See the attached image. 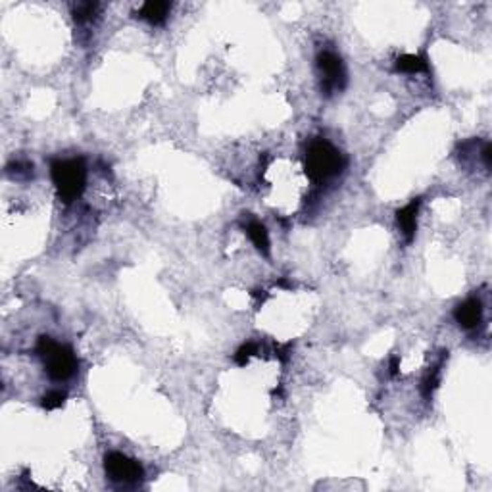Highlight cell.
<instances>
[{"instance_id":"cell-1","label":"cell","mask_w":492,"mask_h":492,"mask_svg":"<svg viewBox=\"0 0 492 492\" xmlns=\"http://www.w3.org/2000/svg\"><path fill=\"white\" fill-rule=\"evenodd\" d=\"M306 174L313 183H325L347 169V156L325 138H313L306 146Z\"/></svg>"},{"instance_id":"cell-2","label":"cell","mask_w":492,"mask_h":492,"mask_svg":"<svg viewBox=\"0 0 492 492\" xmlns=\"http://www.w3.org/2000/svg\"><path fill=\"white\" fill-rule=\"evenodd\" d=\"M51 177L58 198L64 204H72L77 200L85 185H87V166L83 158L72 160H52L51 162Z\"/></svg>"},{"instance_id":"cell-3","label":"cell","mask_w":492,"mask_h":492,"mask_svg":"<svg viewBox=\"0 0 492 492\" xmlns=\"http://www.w3.org/2000/svg\"><path fill=\"white\" fill-rule=\"evenodd\" d=\"M37 354L41 356L44 369L52 381H67L77 371V356L67 344H60L51 337H41L37 342Z\"/></svg>"},{"instance_id":"cell-4","label":"cell","mask_w":492,"mask_h":492,"mask_svg":"<svg viewBox=\"0 0 492 492\" xmlns=\"http://www.w3.org/2000/svg\"><path fill=\"white\" fill-rule=\"evenodd\" d=\"M318 70L321 75V91L325 96L340 93L347 87V67L342 58L331 48H325L318 54Z\"/></svg>"},{"instance_id":"cell-5","label":"cell","mask_w":492,"mask_h":492,"mask_svg":"<svg viewBox=\"0 0 492 492\" xmlns=\"http://www.w3.org/2000/svg\"><path fill=\"white\" fill-rule=\"evenodd\" d=\"M104 471L106 477L117 485H138L145 477L143 465L122 452H108L104 456Z\"/></svg>"},{"instance_id":"cell-6","label":"cell","mask_w":492,"mask_h":492,"mask_svg":"<svg viewBox=\"0 0 492 492\" xmlns=\"http://www.w3.org/2000/svg\"><path fill=\"white\" fill-rule=\"evenodd\" d=\"M421 208V198H413L410 202L406 204L404 208H400L396 212V224H399V229L402 233L404 240L410 245L415 239V233H417V214H420Z\"/></svg>"},{"instance_id":"cell-7","label":"cell","mask_w":492,"mask_h":492,"mask_svg":"<svg viewBox=\"0 0 492 492\" xmlns=\"http://www.w3.org/2000/svg\"><path fill=\"white\" fill-rule=\"evenodd\" d=\"M454 318L463 329H475L483 323V304L479 298H467L465 302L456 306Z\"/></svg>"},{"instance_id":"cell-8","label":"cell","mask_w":492,"mask_h":492,"mask_svg":"<svg viewBox=\"0 0 492 492\" xmlns=\"http://www.w3.org/2000/svg\"><path fill=\"white\" fill-rule=\"evenodd\" d=\"M446 358H448V352H442V356L436 360V363L431 365V368L425 371L423 379H421V394H423V399L425 400L433 399L434 391L439 389L442 377V365H444V360H446Z\"/></svg>"},{"instance_id":"cell-9","label":"cell","mask_w":492,"mask_h":492,"mask_svg":"<svg viewBox=\"0 0 492 492\" xmlns=\"http://www.w3.org/2000/svg\"><path fill=\"white\" fill-rule=\"evenodd\" d=\"M245 229L248 233V237L252 240V245L256 246V250L261 254V256H269V233L266 229V225L254 219V217H248V221L245 224Z\"/></svg>"},{"instance_id":"cell-10","label":"cell","mask_w":492,"mask_h":492,"mask_svg":"<svg viewBox=\"0 0 492 492\" xmlns=\"http://www.w3.org/2000/svg\"><path fill=\"white\" fill-rule=\"evenodd\" d=\"M169 12H171V4L162 2V0H150L138 8V15L153 25H162L167 20Z\"/></svg>"},{"instance_id":"cell-11","label":"cell","mask_w":492,"mask_h":492,"mask_svg":"<svg viewBox=\"0 0 492 492\" xmlns=\"http://www.w3.org/2000/svg\"><path fill=\"white\" fill-rule=\"evenodd\" d=\"M394 70L402 73H423L429 72V62L421 54H402L394 62Z\"/></svg>"},{"instance_id":"cell-12","label":"cell","mask_w":492,"mask_h":492,"mask_svg":"<svg viewBox=\"0 0 492 492\" xmlns=\"http://www.w3.org/2000/svg\"><path fill=\"white\" fill-rule=\"evenodd\" d=\"M98 10H101V4L98 2H79L75 4L72 10L73 20L79 23V25H85V23H91L98 15Z\"/></svg>"},{"instance_id":"cell-13","label":"cell","mask_w":492,"mask_h":492,"mask_svg":"<svg viewBox=\"0 0 492 492\" xmlns=\"http://www.w3.org/2000/svg\"><path fill=\"white\" fill-rule=\"evenodd\" d=\"M65 400H67V392L54 389V391H48L44 394L43 400H41V406H43L44 410L52 412V410H60L65 404Z\"/></svg>"},{"instance_id":"cell-14","label":"cell","mask_w":492,"mask_h":492,"mask_svg":"<svg viewBox=\"0 0 492 492\" xmlns=\"http://www.w3.org/2000/svg\"><path fill=\"white\" fill-rule=\"evenodd\" d=\"M8 174L12 175L14 179H22V177L30 179L33 175V164H30V162H12L8 166Z\"/></svg>"},{"instance_id":"cell-15","label":"cell","mask_w":492,"mask_h":492,"mask_svg":"<svg viewBox=\"0 0 492 492\" xmlns=\"http://www.w3.org/2000/svg\"><path fill=\"white\" fill-rule=\"evenodd\" d=\"M256 352H258V347H256L254 342H245V344L235 352V362L239 363V365H246L248 360H250Z\"/></svg>"},{"instance_id":"cell-16","label":"cell","mask_w":492,"mask_h":492,"mask_svg":"<svg viewBox=\"0 0 492 492\" xmlns=\"http://www.w3.org/2000/svg\"><path fill=\"white\" fill-rule=\"evenodd\" d=\"M399 368H400V356H392L391 358V365H389V371L391 375H399Z\"/></svg>"}]
</instances>
